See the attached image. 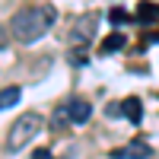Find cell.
<instances>
[{"label":"cell","mask_w":159,"mask_h":159,"mask_svg":"<svg viewBox=\"0 0 159 159\" xmlns=\"http://www.w3.org/2000/svg\"><path fill=\"white\" fill-rule=\"evenodd\" d=\"M99 32V16L96 13H86V16H76V22L70 25V42L73 45H89Z\"/></svg>","instance_id":"cell-3"},{"label":"cell","mask_w":159,"mask_h":159,"mask_svg":"<svg viewBox=\"0 0 159 159\" xmlns=\"http://www.w3.org/2000/svg\"><path fill=\"white\" fill-rule=\"evenodd\" d=\"M150 156V147L143 140H134L130 147H124V150H115L111 153V159H147Z\"/></svg>","instance_id":"cell-5"},{"label":"cell","mask_w":159,"mask_h":159,"mask_svg":"<svg viewBox=\"0 0 159 159\" xmlns=\"http://www.w3.org/2000/svg\"><path fill=\"white\" fill-rule=\"evenodd\" d=\"M121 111H124V118H127V121H140V118H143V105H140V99L137 96H130V99H124V105H121Z\"/></svg>","instance_id":"cell-6"},{"label":"cell","mask_w":159,"mask_h":159,"mask_svg":"<svg viewBox=\"0 0 159 159\" xmlns=\"http://www.w3.org/2000/svg\"><path fill=\"white\" fill-rule=\"evenodd\" d=\"M54 19H57V13L51 10V7H35V10H19L16 16L10 19V32L16 35V42H22V45H32V42H38L51 25H54Z\"/></svg>","instance_id":"cell-1"},{"label":"cell","mask_w":159,"mask_h":159,"mask_svg":"<svg viewBox=\"0 0 159 159\" xmlns=\"http://www.w3.org/2000/svg\"><path fill=\"white\" fill-rule=\"evenodd\" d=\"M124 42H127V38L115 32V35H108V38L102 42V51H105V54H111V51H121V48H124Z\"/></svg>","instance_id":"cell-9"},{"label":"cell","mask_w":159,"mask_h":159,"mask_svg":"<svg viewBox=\"0 0 159 159\" xmlns=\"http://www.w3.org/2000/svg\"><path fill=\"white\" fill-rule=\"evenodd\" d=\"M67 115H70V121H73V124H86V121H89V115H92V105H89L86 99H70Z\"/></svg>","instance_id":"cell-4"},{"label":"cell","mask_w":159,"mask_h":159,"mask_svg":"<svg viewBox=\"0 0 159 159\" xmlns=\"http://www.w3.org/2000/svg\"><path fill=\"white\" fill-rule=\"evenodd\" d=\"M19 96H22L19 86H7V89H0V111H3V108H13V105L19 102Z\"/></svg>","instance_id":"cell-7"},{"label":"cell","mask_w":159,"mask_h":159,"mask_svg":"<svg viewBox=\"0 0 159 159\" xmlns=\"http://www.w3.org/2000/svg\"><path fill=\"white\" fill-rule=\"evenodd\" d=\"M64 121H67V108H57V111H54V121H51V124H54V127H64Z\"/></svg>","instance_id":"cell-11"},{"label":"cell","mask_w":159,"mask_h":159,"mask_svg":"<svg viewBox=\"0 0 159 159\" xmlns=\"http://www.w3.org/2000/svg\"><path fill=\"white\" fill-rule=\"evenodd\" d=\"M70 61H73V64H86V51H83V45H80V51H73V54H70Z\"/></svg>","instance_id":"cell-12"},{"label":"cell","mask_w":159,"mask_h":159,"mask_svg":"<svg viewBox=\"0 0 159 159\" xmlns=\"http://www.w3.org/2000/svg\"><path fill=\"white\" fill-rule=\"evenodd\" d=\"M32 159H54V156H51L48 150H35V153H32Z\"/></svg>","instance_id":"cell-13"},{"label":"cell","mask_w":159,"mask_h":159,"mask_svg":"<svg viewBox=\"0 0 159 159\" xmlns=\"http://www.w3.org/2000/svg\"><path fill=\"white\" fill-rule=\"evenodd\" d=\"M127 19H130L127 10H121V7H111V10H108V22H111V25H124Z\"/></svg>","instance_id":"cell-10"},{"label":"cell","mask_w":159,"mask_h":159,"mask_svg":"<svg viewBox=\"0 0 159 159\" xmlns=\"http://www.w3.org/2000/svg\"><path fill=\"white\" fill-rule=\"evenodd\" d=\"M137 19H140V22H156V19H159V7L143 0V3L137 7Z\"/></svg>","instance_id":"cell-8"},{"label":"cell","mask_w":159,"mask_h":159,"mask_svg":"<svg viewBox=\"0 0 159 159\" xmlns=\"http://www.w3.org/2000/svg\"><path fill=\"white\" fill-rule=\"evenodd\" d=\"M38 130H42V118H38L35 111H29V115H22L16 124L10 127V150H19V147H25Z\"/></svg>","instance_id":"cell-2"}]
</instances>
